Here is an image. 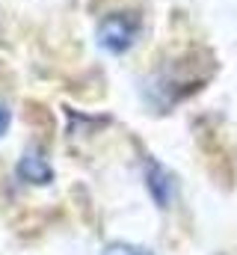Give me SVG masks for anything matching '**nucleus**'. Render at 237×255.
I'll return each instance as SVG.
<instances>
[{"instance_id":"nucleus-3","label":"nucleus","mask_w":237,"mask_h":255,"mask_svg":"<svg viewBox=\"0 0 237 255\" xmlns=\"http://www.w3.org/2000/svg\"><path fill=\"white\" fill-rule=\"evenodd\" d=\"M18 178L36 187H48L54 181V166L48 163V157L39 148H27L18 160Z\"/></svg>"},{"instance_id":"nucleus-2","label":"nucleus","mask_w":237,"mask_h":255,"mask_svg":"<svg viewBox=\"0 0 237 255\" xmlns=\"http://www.w3.org/2000/svg\"><path fill=\"white\" fill-rule=\"evenodd\" d=\"M145 187H148V196L154 199V205L166 211L175 199V175L154 157H145Z\"/></svg>"},{"instance_id":"nucleus-4","label":"nucleus","mask_w":237,"mask_h":255,"mask_svg":"<svg viewBox=\"0 0 237 255\" xmlns=\"http://www.w3.org/2000/svg\"><path fill=\"white\" fill-rule=\"evenodd\" d=\"M101 255H154L151 250H145V247H136V244H124V241H113V244H107L104 247V253Z\"/></svg>"},{"instance_id":"nucleus-5","label":"nucleus","mask_w":237,"mask_h":255,"mask_svg":"<svg viewBox=\"0 0 237 255\" xmlns=\"http://www.w3.org/2000/svg\"><path fill=\"white\" fill-rule=\"evenodd\" d=\"M9 122H12V116H9V107H6V104L0 101V136H3L6 130H9Z\"/></svg>"},{"instance_id":"nucleus-1","label":"nucleus","mask_w":237,"mask_h":255,"mask_svg":"<svg viewBox=\"0 0 237 255\" xmlns=\"http://www.w3.org/2000/svg\"><path fill=\"white\" fill-rule=\"evenodd\" d=\"M139 33H142V18H139V12H133V9L107 12V15L98 21V30H95L98 45H101L107 54H116V57L118 54H127V51L136 45Z\"/></svg>"}]
</instances>
